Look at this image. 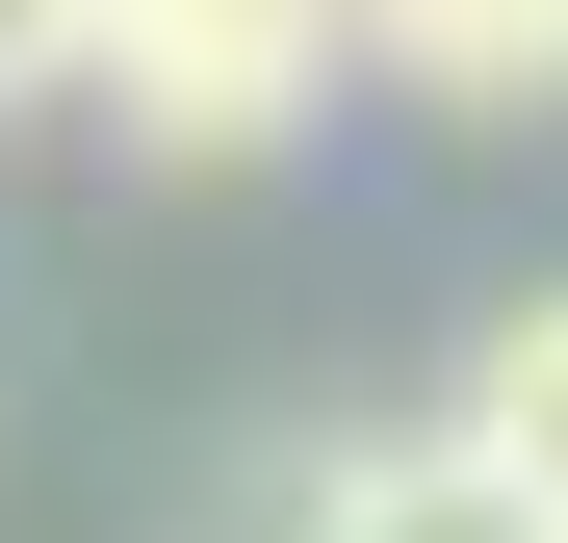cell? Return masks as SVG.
<instances>
[{"label": "cell", "mask_w": 568, "mask_h": 543, "mask_svg": "<svg viewBox=\"0 0 568 543\" xmlns=\"http://www.w3.org/2000/svg\"><path fill=\"white\" fill-rule=\"evenodd\" d=\"M284 543H568V517H542V492L491 466V440L439 414V440H336V466L284 492Z\"/></svg>", "instance_id": "obj_3"}, {"label": "cell", "mask_w": 568, "mask_h": 543, "mask_svg": "<svg viewBox=\"0 0 568 543\" xmlns=\"http://www.w3.org/2000/svg\"><path fill=\"white\" fill-rule=\"evenodd\" d=\"M465 440H491V466L568 517V285H542V311H491V362H465Z\"/></svg>", "instance_id": "obj_4"}, {"label": "cell", "mask_w": 568, "mask_h": 543, "mask_svg": "<svg viewBox=\"0 0 568 543\" xmlns=\"http://www.w3.org/2000/svg\"><path fill=\"white\" fill-rule=\"evenodd\" d=\"M78 104H130L155 155H284L336 104V0H104L78 27Z\"/></svg>", "instance_id": "obj_1"}, {"label": "cell", "mask_w": 568, "mask_h": 543, "mask_svg": "<svg viewBox=\"0 0 568 543\" xmlns=\"http://www.w3.org/2000/svg\"><path fill=\"white\" fill-rule=\"evenodd\" d=\"M336 52L439 130H542L568 104V0H336Z\"/></svg>", "instance_id": "obj_2"}, {"label": "cell", "mask_w": 568, "mask_h": 543, "mask_svg": "<svg viewBox=\"0 0 568 543\" xmlns=\"http://www.w3.org/2000/svg\"><path fill=\"white\" fill-rule=\"evenodd\" d=\"M78 27L104 0H0V104H78Z\"/></svg>", "instance_id": "obj_5"}]
</instances>
